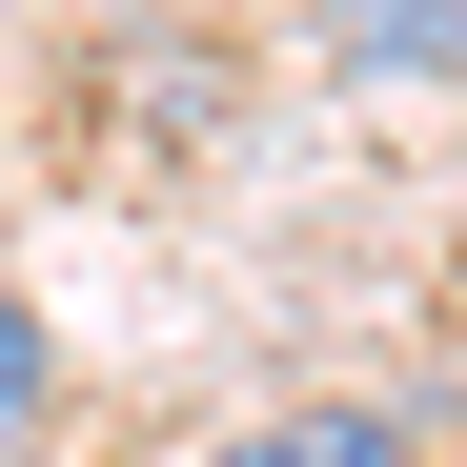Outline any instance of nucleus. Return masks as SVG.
<instances>
[{
    "instance_id": "obj_1",
    "label": "nucleus",
    "mask_w": 467,
    "mask_h": 467,
    "mask_svg": "<svg viewBox=\"0 0 467 467\" xmlns=\"http://www.w3.org/2000/svg\"><path fill=\"white\" fill-rule=\"evenodd\" d=\"M346 82H467V0H326Z\"/></svg>"
},
{
    "instance_id": "obj_2",
    "label": "nucleus",
    "mask_w": 467,
    "mask_h": 467,
    "mask_svg": "<svg viewBox=\"0 0 467 467\" xmlns=\"http://www.w3.org/2000/svg\"><path fill=\"white\" fill-rule=\"evenodd\" d=\"M203 467H427V447L386 427V407H265V427H223Z\"/></svg>"
},
{
    "instance_id": "obj_3",
    "label": "nucleus",
    "mask_w": 467,
    "mask_h": 467,
    "mask_svg": "<svg viewBox=\"0 0 467 467\" xmlns=\"http://www.w3.org/2000/svg\"><path fill=\"white\" fill-rule=\"evenodd\" d=\"M41 427H61V326L0 285V467H41Z\"/></svg>"
}]
</instances>
